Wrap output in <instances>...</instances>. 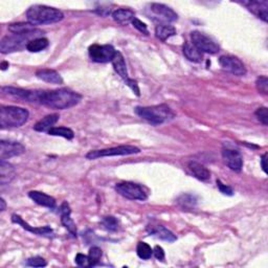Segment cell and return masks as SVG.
Returning <instances> with one entry per match:
<instances>
[{
    "label": "cell",
    "instance_id": "obj_1",
    "mask_svg": "<svg viewBox=\"0 0 268 268\" xmlns=\"http://www.w3.org/2000/svg\"><path fill=\"white\" fill-rule=\"evenodd\" d=\"M82 95L67 88H60L50 91H41L39 104L52 109H68L80 103Z\"/></svg>",
    "mask_w": 268,
    "mask_h": 268
},
{
    "label": "cell",
    "instance_id": "obj_2",
    "mask_svg": "<svg viewBox=\"0 0 268 268\" xmlns=\"http://www.w3.org/2000/svg\"><path fill=\"white\" fill-rule=\"evenodd\" d=\"M64 15L58 10L52 8V6L35 4L28 10L27 19L29 23L35 25H43V24H52L57 23L63 20Z\"/></svg>",
    "mask_w": 268,
    "mask_h": 268
},
{
    "label": "cell",
    "instance_id": "obj_3",
    "mask_svg": "<svg viewBox=\"0 0 268 268\" xmlns=\"http://www.w3.org/2000/svg\"><path fill=\"white\" fill-rule=\"evenodd\" d=\"M134 111L139 118L153 125H162L170 122L171 119L175 118L174 111L165 104L149 107H136Z\"/></svg>",
    "mask_w": 268,
    "mask_h": 268
},
{
    "label": "cell",
    "instance_id": "obj_4",
    "mask_svg": "<svg viewBox=\"0 0 268 268\" xmlns=\"http://www.w3.org/2000/svg\"><path fill=\"white\" fill-rule=\"evenodd\" d=\"M30 113L27 109L16 106H2L0 110V126L2 129L17 128L28 122Z\"/></svg>",
    "mask_w": 268,
    "mask_h": 268
},
{
    "label": "cell",
    "instance_id": "obj_5",
    "mask_svg": "<svg viewBox=\"0 0 268 268\" xmlns=\"http://www.w3.org/2000/svg\"><path fill=\"white\" fill-rule=\"evenodd\" d=\"M43 34L40 30H36L30 34H14L12 36H6L0 42V52L2 54H9L27 48L28 44L34 39H37L38 36Z\"/></svg>",
    "mask_w": 268,
    "mask_h": 268
},
{
    "label": "cell",
    "instance_id": "obj_6",
    "mask_svg": "<svg viewBox=\"0 0 268 268\" xmlns=\"http://www.w3.org/2000/svg\"><path fill=\"white\" fill-rule=\"evenodd\" d=\"M140 150L137 147L134 146H119L113 147V148L109 149H103V150H93L87 153L86 158L87 159H97L100 157H107V156H124V155H132L137 154Z\"/></svg>",
    "mask_w": 268,
    "mask_h": 268
},
{
    "label": "cell",
    "instance_id": "obj_7",
    "mask_svg": "<svg viewBox=\"0 0 268 268\" xmlns=\"http://www.w3.org/2000/svg\"><path fill=\"white\" fill-rule=\"evenodd\" d=\"M116 191L123 197L130 200H140L145 201L148 196L144 191V189L137 183L126 181V182H119L116 186Z\"/></svg>",
    "mask_w": 268,
    "mask_h": 268
},
{
    "label": "cell",
    "instance_id": "obj_8",
    "mask_svg": "<svg viewBox=\"0 0 268 268\" xmlns=\"http://www.w3.org/2000/svg\"><path fill=\"white\" fill-rule=\"evenodd\" d=\"M191 39H192V43L201 53L203 52L208 54H216L218 53L220 49L218 43H217L213 38L201 33V31H192V33H191Z\"/></svg>",
    "mask_w": 268,
    "mask_h": 268
},
{
    "label": "cell",
    "instance_id": "obj_9",
    "mask_svg": "<svg viewBox=\"0 0 268 268\" xmlns=\"http://www.w3.org/2000/svg\"><path fill=\"white\" fill-rule=\"evenodd\" d=\"M117 50L114 49L112 45H99V44H93L88 49L89 57L91 60L98 63H106L111 62Z\"/></svg>",
    "mask_w": 268,
    "mask_h": 268
},
{
    "label": "cell",
    "instance_id": "obj_10",
    "mask_svg": "<svg viewBox=\"0 0 268 268\" xmlns=\"http://www.w3.org/2000/svg\"><path fill=\"white\" fill-rule=\"evenodd\" d=\"M219 64L223 69L227 70L235 75H245L246 74V67L237 57L234 56H222L219 58Z\"/></svg>",
    "mask_w": 268,
    "mask_h": 268
},
{
    "label": "cell",
    "instance_id": "obj_11",
    "mask_svg": "<svg viewBox=\"0 0 268 268\" xmlns=\"http://www.w3.org/2000/svg\"><path fill=\"white\" fill-rule=\"evenodd\" d=\"M222 157L229 169L235 172H241L242 167H243V157H242L240 151L224 148L222 150Z\"/></svg>",
    "mask_w": 268,
    "mask_h": 268
},
{
    "label": "cell",
    "instance_id": "obj_12",
    "mask_svg": "<svg viewBox=\"0 0 268 268\" xmlns=\"http://www.w3.org/2000/svg\"><path fill=\"white\" fill-rule=\"evenodd\" d=\"M2 92L10 94L12 97L24 100L31 103H39L41 91L38 90H28V89L15 88V87H2Z\"/></svg>",
    "mask_w": 268,
    "mask_h": 268
},
{
    "label": "cell",
    "instance_id": "obj_13",
    "mask_svg": "<svg viewBox=\"0 0 268 268\" xmlns=\"http://www.w3.org/2000/svg\"><path fill=\"white\" fill-rule=\"evenodd\" d=\"M25 152V147L16 142H6V140H1L0 142V158L8 159L11 157H15L23 154Z\"/></svg>",
    "mask_w": 268,
    "mask_h": 268
},
{
    "label": "cell",
    "instance_id": "obj_14",
    "mask_svg": "<svg viewBox=\"0 0 268 268\" xmlns=\"http://www.w3.org/2000/svg\"><path fill=\"white\" fill-rule=\"evenodd\" d=\"M151 11L154 15L164 22H174L178 19L176 13L169 6L162 3H152Z\"/></svg>",
    "mask_w": 268,
    "mask_h": 268
},
{
    "label": "cell",
    "instance_id": "obj_15",
    "mask_svg": "<svg viewBox=\"0 0 268 268\" xmlns=\"http://www.w3.org/2000/svg\"><path fill=\"white\" fill-rule=\"evenodd\" d=\"M248 11H251L253 15H256L258 18L262 19L264 22L268 20V2L266 0L262 1H248L244 2Z\"/></svg>",
    "mask_w": 268,
    "mask_h": 268
},
{
    "label": "cell",
    "instance_id": "obj_16",
    "mask_svg": "<svg viewBox=\"0 0 268 268\" xmlns=\"http://www.w3.org/2000/svg\"><path fill=\"white\" fill-rule=\"evenodd\" d=\"M70 213H72V210H70L69 204L66 201L63 202L61 208H60L61 222H62V224L65 226V228L67 229V231L75 237V236H76V226H75V223L72 219V217H70Z\"/></svg>",
    "mask_w": 268,
    "mask_h": 268
},
{
    "label": "cell",
    "instance_id": "obj_17",
    "mask_svg": "<svg viewBox=\"0 0 268 268\" xmlns=\"http://www.w3.org/2000/svg\"><path fill=\"white\" fill-rule=\"evenodd\" d=\"M12 221L14 223H17V224L21 225L24 229H27V231L33 233L35 235L38 236H48L53 234V229L50 228L49 226H43V227H33L30 226V224H28L27 222H25L20 216H18L16 214H14L12 216Z\"/></svg>",
    "mask_w": 268,
    "mask_h": 268
},
{
    "label": "cell",
    "instance_id": "obj_18",
    "mask_svg": "<svg viewBox=\"0 0 268 268\" xmlns=\"http://www.w3.org/2000/svg\"><path fill=\"white\" fill-rule=\"evenodd\" d=\"M36 76L38 79H40L46 83H50V84H56V85H60L63 83L62 76L56 72V70L53 69H39L37 70Z\"/></svg>",
    "mask_w": 268,
    "mask_h": 268
},
{
    "label": "cell",
    "instance_id": "obj_19",
    "mask_svg": "<svg viewBox=\"0 0 268 268\" xmlns=\"http://www.w3.org/2000/svg\"><path fill=\"white\" fill-rule=\"evenodd\" d=\"M114 70H116L117 74L122 78L125 82L127 80H129V74H128V70H127V65H126V61L124 59V56L122 55L120 52H116V55H114L113 59L111 61Z\"/></svg>",
    "mask_w": 268,
    "mask_h": 268
},
{
    "label": "cell",
    "instance_id": "obj_20",
    "mask_svg": "<svg viewBox=\"0 0 268 268\" xmlns=\"http://www.w3.org/2000/svg\"><path fill=\"white\" fill-rule=\"evenodd\" d=\"M29 197L34 200L37 204H39L41 207H45L48 208H55L56 207V200L54 197L49 196L47 194H44L42 192H38V191H30L29 193Z\"/></svg>",
    "mask_w": 268,
    "mask_h": 268
},
{
    "label": "cell",
    "instance_id": "obj_21",
    "mask_svg": "<svg viewBox=\"0 0 268 268\" xmlns=\"http://www.w3.org/2000/svg\"><path fill=\"white\" fill-rule=\"evenodd\" d=\"M189 169L192 172L194 177L201 181H208L210 179V172L203 164L197 162H190Z\"/></svg>",
    "mask_w": 268,
    "mask_h": 268
},
{
    "label": "cell",
    "instance_id": "obj_22",
    "mask_svg": "<svg viewBox=\"0 0 268 268\" xmlns=\"http://www.w3.org/2000/svg\"><path fill=\"white\" fill-rule=\"evenodd\" d=\"M15 169L9 163H5L4 159L0 162V182L2 186L6 183H10L15 177Z\"/></svg>",
    "mask_w": 268,
    "mask_h": 268
},
{
    "label": "cell",
    "instance_id": "obj_23",
    "mask_svg": "<svg viewBox=\"0 0 268 268\" xmlns=\"http://www.w3.org/2000/svg\"><path fill=\"white\" fill-rule=\"evenodd\" d=\"M59 114H49L45 118L40 119L35 126L34 129L38 132H48L50 129L54 128V125L59 120Z\"/></svg>",
    "mask_w": 268,
    "mask_h": 268
},
{
    "label": "cell",
    "instance_id": "obj_24",
    "mask_svg": "<svg viewBox=\"0 0 268 268\" xmlns=\"http://www.w3.org/2000/svg\"><path fill=\"white\" fill-rule=\"evenodd\" d=\"M112 18L113 20L118 22L119 24L127 25L129 23H132L135 16H134V12L129 9H119L112 13Z\"/></svg>",
    "mask_w": 268,
    "mask_h": 268
},
{
    "label": "cell",
    "instance_id": "obj_25",
    "mask_svg": "<svg viewBox=\"0 0 268 268\" xmlns=\"http://www.w3.org/2000/svg\"><path fill=\"white\" fill-rule=\"evenodd\" d=\"M147 229H148V232L150 234L156 236V237L158 239H161V240L167 241V242H174V241L177 240L176 236L173 233H172L171 231H169L168 228H165L163 225L151 226V229L150 228H147Z\"/></svg>",
    "mask_w": 268,
    "mask_h": 268
},
{
    "label": "cell",
    "instance_id": "obj_26",
    "mask_svg": "<svg viewBox=\"0 0 268 268\" xmlns=\"http://www.w3.org/2000/svg\"><path fill=\"white\" fill-rule=\"evenodd\" d=\"M183 55L186 56V58L189 61L194 62V63H200L203 59L202 53L194 45L193 43H190V42L184 43Z\"/></svg>",
    "mask_w": 268,
    "mask_h": 268
},
{
    "label": "cell",
    "instance_id": "obj_27",
    "mask_svg": "<svg viewBox=\"0 0 268 268\" xmlns=\"http://www.w3.org/2000/svg\"><path fill=\"white\" fill-rule=\"evenodd\" d=\"M155 35L159 40L165 41L170 37L176 35V29L170 24H158L155 28Z\"/></svg>",
    "mask_w": 268,
    "mask_h": 268
},
{
    "label": "cell",
    "instance_id": "obj_28",
    "mask_svg": "<svg viewBox=\"0 0 268 268\" xmlns=\"http://www.w3.org/2000/svg\"><path fill=\"white\" fill-rule=\"evenodd\" d=\"M36 30L38 29L30 23H13L9 25V30L13 34H30Z\"/></svg>",
    "mask_w": 268,
    "mask_h": 268
},
{
    "label": "cell",
    "instance_id": "obj_29",
    "mask_svg": "<svg viewBox=\"0 0 268 268\" xmlns=\"http://www.w3.org/2000/svg\"><path fill=\"white\" fill-rule=\"evenodd\" d=\"M48 40L46 38H37V39L31 40L27 46V49L30 53H39L41 50L45 49L48 46Z\"/></svg>",
    "mask_w": 268,
    "mask_h": 268
},
{
    "label": "cell",
    "instance_id": "obj_30",
    "mask_svg": "<svg viewBox=\"0 0 268 268\" xmlns=\"http://www.w3.org/2000/svg\"><path fill=\"white\" fill-rule=\"evenodd\" d=\"M49 135L53 136H61L67 139H73L74 137V133L72 129L66 128V127H54V128L48 131Z\"/></svg>",
    "mask_w": 268,
    "mask_h": 268
},
{
    "label": "cell",
    "instance_id": "obj_31",
    "mask_svg": "<svg viewBox=\"0 0 268 268\" xmlns=\"http://www.w3.org/2000/svg\"><path fill=\"white\" fill-rule=\"evenodd\" d=\"M136 253L140 259L149 260L153 254V250L149 244L146 243V242H138L136 247Z\"/></svg>",
    "mask_w": 268,
    "mask_h": 268
},
{
    "label": "cell",
    "instance_id": "obj_32",
    "mask_svg": "<svg viewBox=\"0 0 268 268\" xmlns=\"http://www.w3.org/2000/svg\"><path fill=\"white\" fill-rule=\"evenodd\" d=\"M177 203L178 206H179L181 208H194L195 206H196V198L193 196V195H189V194H186V195H182L180 196L179 198H178L177 200Z\"/></svg>",
    "mask_w": 268,
    "mask_h": 268
},
{
    "label": "cell",
    "instance_id": "obj_33",
    "mask_svg": "<svg viewBox=\"0 0 268 268\" xmlns=\"http://www.w3.org/2000/svg\"><path fill=\"white\" fill-rule=\"evenodd\" d=\"M102 225H103L107 231L116 232L119 228V221L112 216H107L104 217L103 220H102Z\"/></svg>",
    "mask_w": 268,
    "mask_h": 268
},
{
    "label": "cell",
    "instance_id": "obj_34",
    "mask_svg": "<svg viewBox=\"0 0 268 268\" xmlns=\"http://www.w3.org/2000/svg\"><path fill=\"white\" fill-rule=\"evenodd\" d=\"M89 260H90V267L95 266L101 260L102 257V250L98 246H93L89 251Z\"/></svg>",
    "mask_w": 268,
    "mask_h": 268
},
{
    "label": "cell",
    "instance_id": "obj_35",
    "mask_svg": "<svg viewBox=\"0 0 268 268\" xmlns=\"http://www.w3.org/2000/svg\"><path fill=\"white\" fill-rule=\"evenodd\" d=\"M256 85H257V89H258L259 92L263 93V94L268 93V79H267V76H265V75L259 76V78L257 79Z\"/></svg>",
    "mask_w": 268,
    "mask_h": 268
},
{
    "label": "cell",
    "instance_id": "obj_36",
    "mask_svg": "<svg viewBox=\"0 0 268 268\" xmlns=\"http://www.w3.org/2000/svg\"><path fill=\"white\" fill-rule=\"evenodd\" d=\"M254 114H256V117L258 118V119L264 126L268 125V110H267L266 107H260V108H258L257 111L254 112Z\"/></svg>",
    "mask_w": 268,
    "mask_h": 268
},
{
    "label": "cell",
    "instance_id": "obj_37",
    "mask_svg": "<svg viewBox=\"0 0 268 268\" xmlns=\"http://www.w3.org/2000/svg\"><path fill=\"white\" fill-rule=\"evenodd\" d=\"M27 265L31 267H44L47 265V263L46 261L41 257H34V258H30L27 261Z\"/></svg>",
    "mask_w": 268,
    "mask_h": 268
},
{
    "label": "cell",
    "instance_id": "obj_38",
    "mask_svg": "<svg viewBox=\"0 0 268 268\" xmlns=\"http://www.w3.org/2000/svg\"><path fill=\"white\" fill-rule=\"evenodd\" d=\"M74 261L76 265H79L81 267H90V260H89V257L85 256V254L78 253Z\"/></svg>",
    "mask_w": 268,
    "mask_h": 268
},
{
    "label": "cell",
    "instance_id": "obj_39",
    "mask_svg": "<svg viewBox=\"0 0 268 268\" xmlns=\"http://www.w3.org/2000/svg\"><path fill=\"white\" fill-rule=\"evenodd\" d=\"M132 24H133L134 28L140 31V33H143L145 35H149V31H148V29H147L146 23L138 20V19H136V18H134L133 21H132Z\"/></svg>",
    "mask_w": 268,
    "mask_h": 268
},
{
    "label": "cell",
    "instance_id": "obj_40",
    "mask_svg": "<svg viewBox=\"0 0 268 268\" xmlns=\"http://www.w3.org/2000/svg\"><path fill=\"white\" fill-rule=\"evenodd\" d=\"M217 187L219 188L220 192L223 193L224 195H228V196H232L233 195V189L231 187L226 186V184H223L220 180H217Z\"/></svg>",
    "mask_w": 268,
    "mask_h": 268
},
{
    "label": "cell",
    "instance_id": "obj_41",
    "mask_svg": "<svg viewBox=\"0 0 268 268\" xmlns=\"http://www.w3.org/2000/svg\"><path fill=\"white\" fill-rule=\"evenodd\" d=\"M125 83H126V85L128 86L131 89V90L137 95V97H139L140 91H139V88H138L136 81H134L133 79H129V80H127Z\"/></svg>",
    "mask_w": 268,
    "mask_h": 268
},
{
    "label": "cell",
    "instance_id": "obj_42",
    "mask_svg": "<svg viewBox=\"0 0 268 268\" xmlns=\"http://www.w3.org/2000/svg\"><path fill=\"white\" fill-rule=\"evenodd\" d=\"M153 254H154V257L157 259V260H161L163 261L164 259V248L162 246L159 245H156L154 247V250H153Z\"/></svg>",
    "mask_w": 268,
    "mask_h": 268
},
{
    "label": "cell",
    "instance_id": "obj_43",
    "mask_svg": "<svg viewBox=\"0 0 268 268\" xmlns=\"http://www.w3.org/2000/svg\"><path fill=\"white\" fill-rule=\"evenodd\" d=\"M267 153H265V154L261 157V167H262V170L265 172V173H267V165H266V161H267Z\"/></svg>",
    "mask_w": 268,
    "mask_h": 268
},
{
    "label": "cell",
    "instance_id": "obj_44",
    "mask_svg": "<svg viewBox=\"0 0 268 268\" xmlns=\"http://www.w3.org/2000/svg\"><path fill=\"white\" fill-rule=\"evenodd\" d=\"M0 203H1V208H0V209L1 210H4L5 209V201L3 198L0 199Z\"/></svg>",
    "mask_w": 268,
    "mask_h": 268
},
{
    "label": "cell",
    "instance_id": "obj_45",
    "mask_svg": "<svg viewBox=\"0 0 268 268\" xmlns=\"http://www.w3.org/2000/svg\"><path fill=\"white\" fill-rule=\"evenodd\" d=\"M6 67H9V63L8 62H2L1 63V69L4 70V69H6Z\"/></svg>",
    "mask_w": 268,
    "mask_h": 268
}]
</instances>
